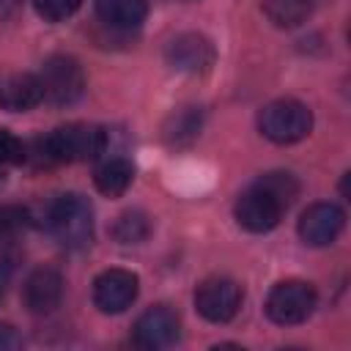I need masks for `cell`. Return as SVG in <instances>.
I'll use <instances>...</instances> for the list:
<instances>
[{"label":"cell","mask_w":351,"mask_h":351,"mask_svg":"<svg viewBox=\"0 0 351 351\" xmlns=\"http://www.w3.org/2000/svg\"><path fill=\"white\" fill-rule=\"evenodd\" d=\"M107 148V132L90 123H66L38 137L33 151L25 148V159L33 154L38 165H58V162H85L101 156Z\"/></svg>","instance_id":"6da1fadb"},{"label":"cell","mask_w":351,"mask_h":351,"mask_svg":"<svg viewBox=\"0 0 351 351\" xmlns=\"http://www.w3.org/2000/svg\"><path fill=\"white\" fill-rule=\"evenodd\" d=\"M47 225L63 247H85L93 239V208L88 197L77 192L58 195L47 208Z\"/></svg>","instance_id":"7a4b0ae2"},{"label":"cell","mask_w":351,"mask_h":351,"mask_svg":"<svg viewBox=\"0 0 351 351\" xmlns=\"http://www.w3.org/2000/svg\"><path fill=\"white\" fill-rule=\"evenodd\" d=\"M258 129L266 140H271L277 145H291L310 134L313 112L307 104H302L296 99H277L261 110Z\"/></svg>","instance_id":"3957f363"},{"label":"cell","mask_w":351,"mask_h":351,"mask_svg":"<svg viewBox=\"0 0 351 351\" xmlns=\"http://www.w3.org/2000/svg\"><path fill=\"white\" fill-rule=\"evenodd\" d=\"M38 82H41L44 99L58 104V107L74 104L85 93V71H82V66L71 55H52V58H47L44 66H41Z\"/></svg>","instance_id":"277c9868"},{"label":"cell","mask_w":351,"mask_h":351,"mask_svg":"<svg viewBox=\"0 0 351 351\" xmlns=\"http://www.w3.org/2000/svg\"><path fill=\"white\" fill-rule=\"evenodd\" d=\"M318 293L304 280H282L266 296V315L280 326H293L310 318Z\"/></svg>","instance_id":"5b68a950"},{"label":"cell","mask_w":351,"mask_h":351,"mask_svg":"<svg viewBox=\"0 0 351 351\" xmlns=\"http://www.w3.org/2000/svg\"><path fill=\"white\" fill-rule=\"evenodd\" d=\"M195 307L206 321L225 324L241 307V285L228 277H208L195 291Z\"/></svg>","instance_id":"8992f818"},{"label":"cell","mask_w":351,"mask_h":351,"mask_svg":"<svg viewBox=\"0 0 351 351\" xmlns=\"http://www.w3.org/2000/svg\"><path fill=\"white\" fill-rule=\"evenodd\" d=\"M282 211H285V206L274 195H269L263 186L252 184L236 203V222L250 233H269L271 228H277Z\"/></svg>","instance_id":"52a82bcc"},{"label":"cell","mask_w":351,"mask_h":351,"mask_svg":"<svg viewBox=\"0 0 351 351\" xmlns=\"http://www.w3.org/2000/svg\"><path fill=\"white\" fill-rule=\"evenodd\" d=\"M140 280L129 269H107L93 280V304L101 313H123L137 299Z\"/></svg>","instance_id":"ba28073f"},{"label":"cell","mask_w":351,"mask_h":351,"mask_svg":"<svg viewBox=\"0 0 351 351\" xmlns=\"http://www.w3.org/2000/svg\"><path fill=\"white\" fill-rule=\"evenodd\" d=\"M132 340L134 346L145 348V351H156V348H167L178 340V315L167 307V304H156L148 307L132 326Z\"/></svg>","instance_id":"9c48e42d"},{"label":"cell","mask_w":351,"mask_h":351,"mask_svg":"<svg viewBox=\"0 0 351 351\" xmlns=\"http://www.w3.org/2000/svg\"><path fill=\"white\" fill-rule=\"evenodd\" d=\"M165 60L181 74H203L214 63V47L200 33H178L165 47Z\"/></svg>","instance_id":"30bf717a"},{"label":"cell","mask_w":351,"mask_h":351,"mask_svg":"<svg viewBox=\"0 0 351 351\" xmlns=\"http://www.w3.org/2000/svg\"><path fill=\"white\" fill-rule=\"evenodd\" d=\"M346 228V214L335 203H313L299 217V236L310 247H326L332 244Z\"/></svg>","instance_id":"8fae6325"},{"label":"cell","mask_w":351,"mask_h":351,"mask_svg":"<svg viewBox=\"0 0 351 351\" xmlns=\"http://www.w3.org/2000/svg\"><path fill=\"white\" fill-rule=\"evenodd\" d=\"M25 304L30 313L36 315H44V313H52L58 304H60V296H63V277L58 269L52 266H38L27 274L25 280Z\"/></svg>","instance_id":"7c38bea8"},{"label":"cell","mask_w":351,"mask_h":351,"mask_svg":"<svg viewBox=\"0 0 351 351\" xmlns=\"http://www.w3.org/2000/svg\"><path fill=\"white\" fill-rule=\"evenodd\" d=\"M44 99L41 82L36 74H5L0 77V107L11 110V112H25L30 107H36Z\"/></svg>","instance_id":"4fadbf2b"},{"label":"cell","mask_w":351,"mask_h":351,"mask_svg":"<svg viewBox=\"0 0 351 351\" xmlns=\"http://www.w3.org/2000/svg\"><path fill=\"white\" fill-rule=\"evenodd\" d=\"M132 178H134V167H132V162L123 159V156H110V159L101 162V165L96 167V173H93L96 189H99L101 195H107V197L123 195V192L129 189Z\"/></svg>","instance_id":"5bb4252c"},{"label":"cell","mask_w":351,"mask_h":351,"mask_svg":"<svg viewBox=\"0 0 351 351\" xmlns=\"http://www.w3.org/2000/svg\"><path fill=\"white\" fill-rule=\"evenodd\" d=\"M96 14L110 27H137L148 14V0H96Z\"/></svg>","instance_id":"9a60e30c"},{"label":"cell","mask_w":351,"mask_h":351,"mask_svg":"<svg viewBox=\"0 0 351 351\" xmlns=\"http://www.w3.org/2000/svg\"><path fill=\"white\" fill-rule=\"evenodd\" d=\"M310 11H313V0H263L266 19L277 27H285V30L307 22Z\"/></svg>","instance_id":"2e32d148"},{"label":"cell","mask_w":351,"mask_h":351,"mask_svg":"<svg viewBox=\"0 0 351 351\" xmlns=\"http://www.w3.org/2000/svg\"><path fill=\"white\" fill-rule=\"evenodd\" d=\"M197 132H200V110L184 107V110L170 115V121L165 126V140L173 145H184V143L195 140Z\"/></svg>","instance_id":"e0dca14e"},{"label":"cell","mask_w":351,"mask_h":351,"mask_svg":"<svg viewBox=\"0 0 351 351\" xmlns=\"http://www.w3.org/2000/svg\"><path fill=\"white\" fill-rule=\"evenodd\" d=\"M151 233V222L143 211H126L112 225V239L118 244H140Z\"/></svg>","instance_id":"ac0fdd59"},{"label":"cell","mask_w":351,"mask_h":351,"mask_svg":"<svg viewBox=\"0 0 351 351\" xmlns=\"http://www.w3.org/2000/svg\"><path fill=\"white\" fill-rule=\"evenodd\" d=\"M255 184L263 186L269 195H274L285 208L293 203V197H296V192H299V184H296V178H293L291 173H266V176L258 178Z\"/></svg>","instance_id":"d6986e66"},{"label":"cell","mask_w":351,"mask_h":351,"mask_svg":"<svg viewBox=\"0 0 351 351\" xmlns=\"http://www.w3.org/2000/svg\"><path fill=\"white\" fill-rule=\"evenodd\" d=\"M82 0H33V8L47 22H63L80 11Z\"/></svg>","instance_id":"ffe728a7"},{"label":"cell","mask_w":351,"mask_h":351,"mask_svg":"<svg viewBox=\"0 0 351 351\" xmlns=\"http://www.w3.org/2000/svg\"><path fill=\"white\" fill-rule=\"evenodd\" d=\"M19 162H25V143L8 129H0V165H19Z\"/></svg>","instance_id":"44dd1931"},{"label":"cell","mask_w":351,"mask_h":351,"mask_svg":"<svg viewBox=\"0 0 351 351\" xmlns=\"http://www.w3.org/2000/svg\"><path fill=\"white\" fill-rule=\"evenodd\" d=\"M22 222H25V211H19V208H0V233L16 230V228H22Z\"/></svg>","instance_id":"7402d4cb"},{"label":"cell","mask_w":351,"mask_h":351,"mask_svg":"<svg viewBox=\"0 0 351 351\" xmlns=\"http://www.w3.org/2000/svg\"><path fill=\"white\" fill-rule=\"evenodd\" d=\"M19 346H22V340L14 332V326L0 324V351H11V348H19Z\"/></svg>","instance_id":"603a6c76"},{"label":"cell","mask_w":351,"mask_h":351,"mask_svg":"<svg viewBox=\"0 0 351 351\" xmlns=\"http://www.w3.org/2000/svg\"><path fill=\"white\" fill-rule=\"evenodd\" d=\"M0 299H3V282H0Z\"/></svg>","instance_id":"cb8c5ba5"}]
</instances>
